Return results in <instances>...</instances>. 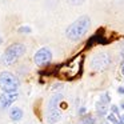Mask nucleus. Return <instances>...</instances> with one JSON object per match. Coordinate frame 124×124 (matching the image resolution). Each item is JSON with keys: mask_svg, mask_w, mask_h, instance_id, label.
<instances>
[{"mask_svg": "<svg viewBox=\"0 0 124 124\" xmlns=\"http://www.w3.org/2000/svg\"><path fill=\"white\" fill-rule=\"evenodd\" d=\"M92 20L88 15H81L73 23H71L65 30V38L71 41H78L84 38L88 30L91 28Z\"/></svg>", "mask_w": 124, "mask_h": 124, "instance_id": "obj_1", "label": "nucleus"}, {"mask_svg": "<svg viewBox=\"0 0 124 124\" xmlns=\"http://www.w3.org/2000/svg\"><path fill=\"white\" fill-rule=\"evenodd\" d=\"M27 51V47L23 43H14L9 47H7V49L4 51L3 56H1V64L4 65H12L17 59L23 56Z\"/></svg>", "mask_w": 124, "mask_h": 124, "instance_id": "obj_2", "label": "nucleus"}, {"mask_svg": "<svg viewBox=\"0 0 124 124\" xmlns=\"http://www.w3.org/2000/svg\"><path fill=\"white\" fill-rule=\"evenodd\" d=\"M0 88L3 92L11 93V92H17L19 88V80L15 75H12L11 72H4L0 73Z\"/></svg>", "mask_w": 124, "mask_h": 124, "instance_id": "obj_3", "label": "nucleus"}, {"mask_svg": "<svg viewBox=\"0 0 124 124\" xmlns=\"http://www.w3.org/2000/svg\"><path fill=\"white\" fill-rule=\"evenodd\" d=\"M111 63V56L108 52H97L91 57V68L96 72L104 71Z\"/></svg>", "mask_w": 124, "mask_h": 124, "instance_id": "obj_4", "label": "nucleus"}, {"mask_svg": "<svg viewBox=\"0 0 124 124\" xmlns=\"http://www.w3.org/2000/svg\"><path fill=\"white\" fill-rule=\"evenodd\" d=\"M52 60V52L49 48L47 47H43L39 51H36V54L33 55V62H35L36 65H46L48 63H51Z\"/></svg>", "mask_w": 124, "mask_h": 124, "instance_id": "obj_5", "label": "nucleus"}, {"mask_svg": "<svg viewBox=\"0 0 124 124\" xmlns=\"http://www.w3.org/2000/svg\"><path fill=\"white\" fill-rule=\"evenodd\" d=\"M19 97V93L17 92H11V93H4L0 95V109L4 111L7 108H9L12 105V103H15V100Z\"/></svg>", "mask_w": 124, "mask_h": 124, "instance_id": "obj_6", "label": "nucleus"}, {"mask_svg": "<svg viewBox=\"0 0 124 124\" xmlns=\"http://www.w3.org/2000/svg\"><path fill=\"white\" fill-rule=\"evenodd\" d=\"M111 101V97L109 95H108V92H104V93L101 95V97H100V100L96 103V112L99 113V115H105L108 111V104H109Z\"/></svg>", "mask_w": 124, "mask_h": 124, "instance_id": "obj_7", "label": "nucleus"}, {"mask_svg": "<svg viewBox=\"0 0 124 124\" xmlns=\"http://www.w3.org/2000/svg\"><path fill=\"white\" fill-rule=\"evenodd\" d=\"M23 116H24V113H23V109L20 107H12L9 111V119L12 121H20Z\"/></svg>", "mask_w": 124, "mask_h": 124, "instance_id": "obj_8", "label": "nucleus"}, {"mask_svg": "<svg viewBox=\"0 0 124 124\" xmlns=\"http://www.w3.org/2000/svg\"><path fill=\"white\" fill-rule=\"evenodd\" d=\"M62 119V113L59 112V109H49L48 115H47V121L49 124H55Z\"/></svg>", "mask_w": 124, "mask_h": 124, "instance_id": "obj_9", "label": "nucleus"}, {"mask_svg": "<svg viewBox=\"0 0 124 124\" xmlns=\"http://www.w3.org/2000/svg\"><path fill=\"white\" fill-rule=\"evenodd\" d=\"M62 99H63L62 93H55L48 101V111L49 109H57V105H59V103L62 101Z\"/></svg>", "mask_w": 124, "mask_h": 124, "instance_id": "obj_10", "label": "nucleus"}, {"mask_svg": "<svg viewBox=\"0 0 124 124\" xmlns=\"http://www.w3.org/2000/svg\"><path fill=\"white\" fill-rule=\"evenodd\" d=\"M79 124H95V117L89 113H87V115L84 113L81 116V119L79 120Z\"/></svg>", "mask_w": 124, "mask_h": 124, "instance_id": "obj_11", "label": "nucleus"}, {"mask_svg": "<svg viewBox=\"0 0 124 124\" xmlns=\"http://www.w3.org/2000/svg\"><path fill=\"white\" fill-rule=\"evenodd\" d=\"M17 32L19 33H31L32 32V28L28 27V25H22V27L17 28Z\"/></svg>", "mask_w": 124, "mask_h": 124, "instance_id": "obj_12", "label": "nucleus"}, {"mask_svg": "<svg viewBox=\"0 0 124 124\" xmlns=\"http://www.w3.org/2000/svg\"><path fill=\"white\" fill-rule=\"evenodd\" d=\"M84 1H85V0H67V3L71 4V6H73V7L81 6V4H84Z\"/></svg>", "mask_w": 124, "mask_h": 124, "instance_id": "obj_13", "label": "nucleus"}, {"mask_svg": "<svg viewBox=\"0 0 124 124\" xmlns=\"http://www.w3.org/2000/svg\"><path fill=\"white\" fill-rule=\"evenodd\" d=\"M108 120H109L111 123H113V124H117L119 123V120L116 119L115 115H108Z\"/></svg>", "mask_w": 124, "mask_h": 124, "instance_id": "obj_14", "label": "nucleus"}, {"mask_svg": "<svg viewBox=\"0 0 124 124\" xmlns=\"http://www.w3.org/2000/svg\"><path fill=\"white\" fill-rule=\"evenodd\" d=\"M111 109H112V112H115V113L119 112V108L116 107V105H112V107H111Z\"/></svg>", "mask_w": 124, "mask_h": 124, "instance_id": "obj_15", "label": "nucleus"}, {"mask_svg": "<svg viewBox=\"0 0 124 124\" xmlns=\"http://www.w3.org/2000/svg\"><path fill=\"white\" fill-rule=\"evenodd\" d=\"M117 92H119L120 95H124V87H119V88H117Z\"/></svg>", "mask_w": 124, "mask_h": 124, "instance_id": "obj_16", "label": "nucleus"}, {"mask_svg": "<svg viewBox=\"0 0 124 124\" xmlns=\"http://www.w3.org/2000/svg\"><path fill=\"white\" fill-rule=\"evenodd\" d=\"M120 73L124 76V60H123V63H121V68H120Z\"/></svg>", "mask_w": 124, "mask_h": 124, "instance_id": "obj_17", "label": "nucleus"}, {"mask_svg": "<svg viewBox=\"0 0 124 124\" xmlns=\"http://www.w3.org/2000/svg\"><path fill=\"white\" fill-rule=\"evenodd\" d=\"M84 112H85V108H80V109H79V115H84Z\"/></svg>", "mask_w": 124, "mask_h": 124, "instance_id": "obj_18", "label": "nucleus"}, {"mask_svg": "<svg viewBox=\"0 0 124 124\" xmlns=\"http://www.w3.org/2000/svg\"><path fill=\"white\" fill-rule=\"evenodd\" d=\"M117 124H124V115H121V117H120V120H119Z\"/></svg>", "mask_w": 124, "mask_h": 124, "instance_id": "obj_19", "label": "nucleus"}, {"mask_svg": "<svg viewBox=\"0 0 124 124\" xmlns=\"http://www.w3.org/2000/svg\"><path fill=\"white\" fill-rule=\"evenodd\" d=\"M121 49H123V51H124V41H123V43H121Z\"/></svg>", "mask_w": 124, "mask_h": 124, "instance_id": "obj_20", "label": "nucleus"}, {"mask_svg": "<svg viewBox=\"0 0 124 124\" xmlns=\"http://www.w3.org/2000/svg\"><path fill=\"white\" fill-rule=\"evenodd\" d=\"M120 107H121V108H123V109H124V103H121V105H120Z\"/></svg>", "mask_w": 124, "mask_h": 124, "instance_id": "obj_21", "label": "nucleus"}, {"mask_svg": "<svg viewBox=\"0 0 124 124\" xmlns=\"http://www.w3.org/2000/svg\"><path fill=\"white\" fill-rule=\"evenodd\" d=\"M1 41H3V40H1V38H0V44H1Z\"/></svg>", "mask_w": 124, "mask_h": 124, "instance_id": "obj_22", "label": "nucleus"}, {"mask_svg": "<svg viewBox=\"0 0 124 124\" xmlns=\"http://www.w3.org/2000/svg\"><path fill=\"white\" fill-rule=\"evenodd\" d=\"M105 124H109V123H105Z\"/></svg>", "mask_w": 124, "mask_h": 124, "instance_id": "obj_23", "label": "nucleus"}]
</instances>
